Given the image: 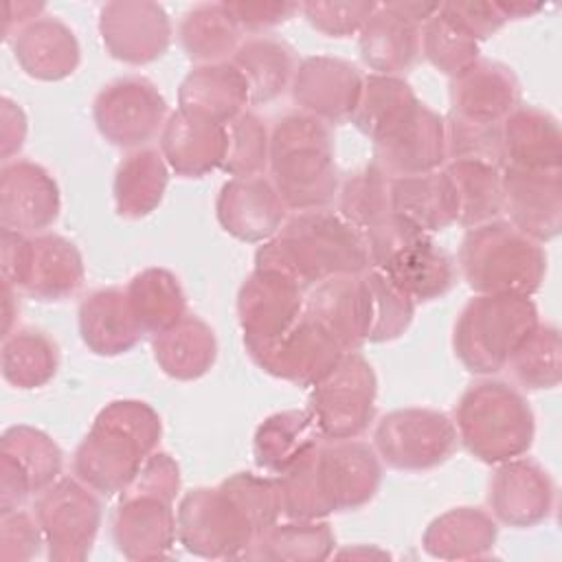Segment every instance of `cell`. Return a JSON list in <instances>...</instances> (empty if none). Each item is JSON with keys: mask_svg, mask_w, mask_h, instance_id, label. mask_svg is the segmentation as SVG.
I'll return each instance as SVG.
<instances>
[{"mask_svg": "<svg viewBox=\"0 0 562 562\" xmlns=\"http://www.w3.org/2000/svg\"><path fill=\"white\" fill-rule=\"evenodd\" d=\"M255 268L277 270L305 292L314 285L371 268L364 235L334 209L292 213L281 231L255 252Z\"/></svg>", "mask_w": 562, "mask_h": 562, "instance_id": "obj_1", "label": "cell"}, {"mask_svg": "<svg viewBox=\"0 0 562 562\" xmlns=\"http://www.w3.org/2000/svg\"><path fill=\"white\" fill-rule=\"evenodd\" d=\"M160 415L143 400L105 404L72 454V472L99 496L121 494L158 448Z\"/></svg>", "mask_w": 562, "mask_h": 562, "instance_id": "obj_2", "label": "cell"}, {"mask_svg": "<svg viewBox=\"0 0 562 562\" xmlns=\"http://www.w3.org/2000/svg\"><path fill=\"white\" fill-rule=\"evenodd\" d=\"M270 180L288 211L327 209L340 187L331 127L301 110L270 127Z\"/></svg>", "mask_w": 562, "mask_h": 562, "instance_id": "obj_3", "label": "cell"}, {"mask_svg": "<svg viewBox=\"0 0 562 562\" xmlns=\"http://www.w3.org/2000/svg\"><path fill=\"white\" fill-rule=\"evenodd\" d=\"M180 483V465L169 452L154 450L145 459L112 514V540L123 558L145 562L171 553L178 540L173 501Z\"/></svg>", "mask_w": 562, "mask_h": 562, "instance_id": "obj_4", "label": "cell"}, {"mask_svg": "<svg viewBox=\"0 0 562 562\" xmlns=\"http://www.w3.org/2000/svg\"><path fill=\"white\" fill-rule=\"evenodd\" d=\"M452 422L463 448L487 465L527 454L536 437L527 397L505 380L485 378L470 384L454 406Z\"/></svg>", "mask_w": 562, "mask_h": 562, "instance_id": "obj_5", "label": "cell"}, {"mask_svg": "<svg viewBox=\"0 0 562 562\" xmlns=\"http://www.w3.org/2000/svg\"><path fill=\"white\" fill-rule=\"evenodd\" d=\"M457 270L474 294L531 296L544 281L547 252L507 220H492L465 228Z\"/></svg>", "mask_w": 562, "mask_h": 562, "instance_id": "obj_6", "label": "cell"}, {"mask_svg": "<svg viewBox=\"0 0 562 562\" xmlns=\"http://www.w3.org/2000/svg\"><path fill=\"white\" fill-rule=\"evenodd\" d=\"M538 323L540 314L531 296L474 294L459 312L452 349L470 373L494 375L507 367Z\"/></svg>", "mask_w": 562, "mask_h": 562, "instance_id": "obj_7", "label": "cell"}, {"mask_svg": "<svg viewBox=\"0 0 562 562\" xmlns=\"http://www.w3.org/2000/svg\"><path fill=\"white\" fill-rule=\"evenodd\" d=\"M378 378L360 351H345L340 360L312 386L307 411L323 439H358L375 417Z\"/></svg>", "mask_w": 562, "mask_h": 562, "instance_id": "obj_8", "label": "cell"}, {"mask_svg": "<svg viewBox=\"0 0 562 562\" xmlns=\"http://www.w3.org/2000/svg\"><path fill=\"white\" fill-rule=\"evenodd\" d=\"M178 542L198 558H241L257 529L239 501L220 483L189 490L176 507Z\"/></svg>", "mask_w": 562, "mask_h": 562, "instance_id": "obj_9", "label": "cell"}, {"mask_svg": "<svg viewBox=\"0 0 562 562\" xmlns=\"http://www.w3.org/2000/svg\"><path fill=\"white\" fill-rule=\"evenodd\" d=\"M46 553L53 562H83L101 527L99 494L77 476H59L33 503Z\"/></svg>", "mask_w": 562, "mask_h": 562, "instance_id": "obj_10", "label": "cell"}, {"mask_svg": "<svg viewBox=\"0 0 562 562\" xmlns=\"http://www.w3.org/2000/svg\"><path fill=\"white\" fill-rule=\"evenodd\" d=\"M454 422L435 408L406 406L386 413L373 430V450L380 461L400 472H426L457 448Z\"/></svg>", "mask_w": 562, "mask_h": 562, "instance_id": "obj_11", "label": "cell"}, {"mask_svg": "<svg viewBox=\"0 0 562 562\" xmlns=\"http://www.w3.org/2000/svg\"><path fill=\"white\" fill-rule=\"evenodd\" d=\"M169 116L158 86L140 75L119 77L105 83L92 101V119L99 134L114 147L140 149L160 136Z\"/></svg>", "mask_w": 562, "mask_h": 562, "instance_id": "obj_12", "label": "cell"}, {"mask_svg": "<svg viewBox=\"0 0 562 562\" xmlns=\"http://www.w3.org/2000/svg\"><path fill=\"white\" fill-rule=\"evenodd\" d=\"M61 470L64 452L48 432L26 424L9 426L0 437V514L20 509L55 483Z\"/></svg>", "mask_w": 562, "mask_h": 562, "instance_id": "obj_13", "label": "cell"}, {"mask_svg": "<svg viewBox=\"0 0 562 562\" xmlns=\"http://www.w3.org/2000/svg\"><path fill=\"white\" fill-rule=\"evenodd\" d=\"M250 360L266 373L296 386H314L345 353L342 347L305 314L281 336L259 345H246Z\"/></svg>", "mask_w": 562, "mask_h": 562, "instance_id": "obj_14", "label": "cell"}, {"mask_svg": "<svg viewBox=\"0 0 562 562\" xmlns=\"http://www.w3.org/2000/svg\"><path fill=\"white\" fill-rule=\"evenodd\" d=\"M314 472L331 514L364 507L382 483V461L360 437L323 439L314 450Z\"/></svg>", "mask_w": 562, "mask_h": 562, "instance_id": "obj_15", "label": "cell"}, {"mask_svg": "<svg viewBox=\"0 0 562 562\" xmlns=\"http://www.w3.org/2000/svg\"><path fill=\"white\" fill-rule=\"evenodd\" d=\"M99 35L110 57L145 66L160 59L171 44V20L151 0H112L99 11Z\"/></svg>", "mask_w": 562, "mask_h": 562, "instance_id": "obj_16", "label": "cell"}, {"mask_svg": "<svg viewBox=\"0 0 562 562\" xmlns=\"http://www.w3.org/2000/svg\"><path fill=\"white\" fill-rule=\"evenodd\" d=\"M446 162V119L422 101L408 116L373 140L371 165L391 180L437 171Z\"/></svg>", "mask_w": 562, "mask_h": 562, "instance_id": "obj_17", "label": "cell"}, {"mask_svg": "<svg viewBox=\"0 0 562 562\" xmlns=\"http://www.w3.org/2000/svg\"><path fill=\"white\" fill-rule=\"evenodd\" d=\"M487 507L498 525L514 529L536 527L553 514V479L538 461L527 457L496 463L487 483Z\"/></svg>", "mask_w": 562, "mask_h": 562, "instance_id": "obj_18", "label": "cell"}, {"mask_svg": "<svg viewBox=\"0 0 562 562\" xmlns=\"http://www.w3.org/2000/svg\"><path fill=\"white\" fill-rule=\"evenodd\" d=\"M364 75L347 59L312 55L299 61L290 92L294 105L327 125L351 121Z\"/></svg>", "mask_w": 562, "mask_h": 562, "instance_id": "obj_19", "label": "cell"}, {"mask_svg": "<svg viewBox=\"0 0 562 562\" xmlns=\"http://www.w3.org/2000/svg\"><path fill=\"white\" fill-rule=\"evenodd\" d=\"M305 290L290 277L255 268L237 292V321L246 345L274 340L290 329L305 310Z\"/></svg>", "mask_w": 562, "mask_h": 562, "instance_id": "obj_20", "label": "cell"}, {"mask_svg": "<svg viewBox=\"0 0 562 562\" xmlns=\"http://www.w3.org/2000/svg\"><path fill=\"white\" fill-rule=\"evenodd\" d=\"M57 180L42 165L13 158L0 169V228L22 235L46 233L59 217Z\"/></svg>", "mask_w": 562, "mask_h": 562, "instance_id": "obj_21", "label": "cell"}, {"mask_svg": "<svg viewBox=\"0 0 562 562\" xmlns=\"http://www.w3.org/2000/svg\"><path fill=\"white\" fill-rule=\"evenodd\" d=\"M503 213L507 222L538 244L562 231V169L529 171L503 167Z\"/></svg>", "mask_w": 562, "mask_h": 562, "instance_id": "obj_22", "label": "cell"}, {"mask_svg": "<svg viewBox=\"0 0 562 562\" xmlns=\"http://www.w3.org/2000/svg\"><path fill=\"white\" fill-rule=\"evenodd\" d=\"M215 217L231 237L263 244L281 231L288 209L270 178H228L217 193Z\"/></svg>", "mask_w": 562, "mask_h": 562, "instance_id": "obj_23", "label": "cell"}, {"mask_svg": "<svg viewBox=\"0 0 562 562\" xmlns=\"http://www.w3.org/2000/svg\"><path fill=\"white\" fill-rule=\"evenodd\" d=\"M450 114L474 123H503L520 105V83L514 70L494 59H479L450 79Z\"/></svg>", "mask_w": 562, "mask_h": 562, "instance_id": "obj_24", "label": "cell"}, {"mask_svg": "<svg viewBox=\"0 0 562 562\" xmlns=\"http://www.w3.org/2000/svg\"><path fill=\"white\" fill-rule=\"evenodd\" d=\"M226 125L176 108L158 136V149L169 169L182 178H202L222 169L226 156Z\"/></svg>", "mask_w": 562, "mask_h": 562, "instance_id": "obj_25", "label": "cell"}, {"mask_svg": "<svg viewBox=\"0 0 562 562\" xmlns=\"http://www.w3.org/2000/svg\"><path fill=\"white\" fill-rule=\"evenodd\" d=\"M358 48L375 75L402 77L422 55V24L406 15L397 0L382 2L360 29Z\"/></svg>", "mask_w": 562, "mask_h": 562, "instance_id": "obj_26", "label": "cell"}, {"mask_svg": "<svg viewBox=\"0 0 562 562\" xmlns=\"http://www.w3.org/2000/svg\"><path fill=\"white\" fill-rule=\"evenodd\" d=\"M305 314L314 318L342 351H358L367 342V288L362 274L327 279L305 294Z\"/></svg>", "mask_w": 562, "mask_h": 562, "instance_id": "obj_27", "label": "cell"}, {"mask_svg": "<svg viewBox=\"0 0 562 562\" xmlns=\"http://www.w3.org/2000/svg\"><path fill=\"white\" fill-rule=\"evenodd\" d=\"M11 50L18 66L37 81H61L81 61L75 31L53 15H42L20 29L11 37Z\"/></svg>", "mask_w": 562, "mask_h": 562, "instance_id": "obj_28", "label": "cell"}, {"mask_svg": "<svg viewBox=\"0 0 562 562\" xmlns=\"http://www.w3.org/2000/svg\"><path fill=\"white\" fill-rule=\"evenodd\" d=\"M83 257L75 241L57 233L29 237V261L20 292L37 301H64L83 285Z\"/></svg>", "mask_w": 562, "mask_h": 562, "instance_id": "obj_29", "label": "cell"}, {"mask_svg": "<svg viewBox=\"0 0 562 562\" xmlns=\"http://www.w3.org/2000/svg\"><path fill=\"white\" fill-rule=\"evenodd\" d=\"M79 336L97 356H121L145 336L125 294V288H101L90 292L77 312Z\"/></svg>", "mask_w": 562, "mask_h": 562, "instance_id": "obj_30", "label": "cell"}, {"mask_svg": "<svg viewBox=\"0 0 562 562\" xmlns=\"http://www.w3.org/2000/svg\"><path fill=\"white\" fill-rule=\"evenodd\" d=\"M250 103L244 75L233 61L193 66L178 88V108L220 125H228Z\"/></svg>", "mask_w": 562, "mask_h": 562, "instance_id": "obj_31", "label": "cell"}, {"mask_svg": "<svg viewBox=\"0 0 562 562\" xmlns=\"http://www.w3.org/2000/svg\"><path fill=\"white\" fill-rule=\"evenodd\" d=\"M505 167L529 171L562 169V134L558 119L536 105H518L503 121Z\"/></svg>", "mask_w": 562, "mask_h": 562, "instance_id": "obj_32", "label": "cell"}, {"mask_svg": "<svg viewBox=\"0 0 562 562\" xmlns=\"http://www.w3.org/2000/svg\"><path fill=\"white\" fill-rule=\"evenodd\" d=\"M498 538V522L481 507H452L428 522L422 547L439 560H476L492 553Z\"/></svg>", "mask_w": 562, "mask_h": 562, "instance_id": "obj_33", "label": "cell"}, {"mask_svg": "<svg viewBox=\"0 0 562 562\" xmlns=\"http://www.w3.org/2000/svg\"><path fill=\"white\" fill-rule=\"evenodd\" d=\"M323 441V435L312 413L290 408L268 415L255 430L252 454L255 463L268 474H281L301 457L312 452Z\"/></svg>", "mask_w": 562, "mask_h": 562, "instance_id": "obj_34", "label": "cell"}, {"mask_svg": "<svg viewBox=\"0 0 562 562\" xmlns=\"http://www.w3.org/2000/svg\"><path fill=\"white\" fill-rule=\"evenodd\" d=\"M156 364L173 380H198L211 371L217 360V338L206 321L187 314L173 327L151 336Z\"/></svg>", "mask_w": 562, "mask_h": 562, "instance_id": "obj_35", "label": "cell"}, {"mask_svg": "<svg viewBox=\"0 0 562 562\" xmlns=\"http://www.w3.org/2000/svg\"><path fill=\"white\" fill-rule=\"evenodd\" d=\"M169 165L158 147L132 149L114 171V209L121 217L140 220L154 213L169 184Z\"/></svg>", "mask_w": 562, "mask_h": 562, "instance_id": "obj_36", "label": "cell"}, {"mask_svg": "<svg viewBox=\"0 0 562 562\" xmlns=\"http://www.w3.org/2000/svg\"><path fill=\"white\" fill-rule=\"evenodd\" d=\"M231 61L244 75L255 105L270 103L290 90L299 66L296 50L272 35L246 37Z\"/></svg>", "mask_w": 562, "mask_h": 562, "instance_id": "obj_37", "label": "cell"}, {"mask_svg": "<svg viewBox=\"0 0 562 562\" xmlns=\"http://www.w3.org/2000/svg\"><path fill=\"white\" fill-rule=\"evenodd\" d=\"M391 211L413 222L424 233L446 231L457 224V200L443 169L391 180Z\"/></svg>", "mask_w": 562, "mask_h": 562, "instance_id": "obj_38", "label": "cell"}, {"mask_svg": "<svg viewBox=\"0 0 562 562\" xmlns=\"http://www.w3.org/2000/svg\"><path fill=\"white\" fill-rule=\"evenodd\" d=\"M336 536L323 520H277L255 536L241 558L268 562H318L334 553Z\"/></svg>", "mask_w": 562, "mask_h": 562, "instance_id": "obj_39", "label": "cell"}, {"mask_svg": "<svg viewBox=\"0 0 562 562\" xmlns=\"http://www.w3.org/2000/svg\"><path fill=\"white\" fill-rule=\"evenodd\" d=\"M178 42L189 61L206 66L231 61L244 40L224 2H200L182 15Z\"/></svg>", "mask_w": 562, "mask_h": 562, "instance_id": "obj_40", "label": "cell"}, {"mask_svg": "<svg viewBox=\"0 0 562 562\" xmlns=\"http://www.w3.org/2000/svg\"><path fill=\"white\" fill-rule=\"evenodd\" d=\"M125 294L145 336H156L189 314L187 294L167 268L151 266L136 272L127 281Z\"/></svg>", "mask_w": 562, "mask_h": 562, "instance_id": "obj_41", "label": "cell"}, {"mask_svg": "<svg viewBox=\"0 0 562 562\" xmlns=\"http://www.w3.org/2000/svg\"><path fill=\"white\" fill-rule=\"evenodd\" d=\"M457 200V224L472 228L503 215V169L474 160L443 165Z\"/></svg>", "mask_w": 562, "mask_h": 562, "instance_id": "obj_42", "label": "cell"}, {"mask_svg": "<svg viewBox=\"0 0 562 562\" xmlns=\"http://www.w3.org/2000/svg\"><path fill=\"white\" fill-rule=\"evenodd\" d=\"M382 272L389 274L415 303H428L452 290L459 270L452 255L426 235Z\"/></svg>", "mask_w": 562, "mask_h": 562, "instance_id": "obj_43", "label": "cell"}, {"mask_svg": "<svg viewBox=\"0 0 562 562\" xmlns=\"http://www.w3.org/2000/svg\"><path fill=\"white\" fill-rule=\"evenodd\" d=\"M0 369L4 382L15 389H42L59 369V347L40 329L15 327L2 338Z\"/></svg>", "mask_w": 562, "mask_h": 562, "instance_id": "obj_44", "label": "cell"}, {"mask_svg": "<svg viewBox=\"0 0 562 562\" xmlns=\"http://www.w3.org/2000/svg\"><path fill=\"white\" fill-rule=\"evenodd\" d=\"M419 99L404 77L369 72L362 81L358 108L349 123L369 140H378L417 108Z\"/></svg>", "mask_w": 562, "mask_h": 562, "instance_id": "obj_45", "label": "cell"}, {"mask_svg": "<svg viewBox=\"0 0 562 562\" xmlns=\"http://www.w3.org/2000/svg\"><path fill=\"white\" fill-rule=\"evenodd\" d=\"M362 279L369 305L367 342H391L400 338L411 327L417 303L378 268L364 270Z\"/></svg>", "mask_w": 562, "mask_h": 562, "instance_id": "obj_46", "label": "cell"}, {"mask_svg": "<svg viewBox=\"0 0 562 562\" xmlns=\"http://www.w3.org/2000/svg\"><path fill=\"white\" fill-rule=\"evenodd\" d=\"M505 369H509L512 378L527 391L555 389L562 380L560 329L549 323H538L514 351Z\"/></svg>", "mask_w": 562, "mask_h": 562, "instance_id": "obj_47", "label": "cell"}, {"mask_svg": "<svg viewBox=\"0 0 562 562\" xmlns=\"http://www.w3.org/2000/svg\"><path fill=\"white\" fill-rule=\"evenodd\" d=\"M336 200V211L362 233L391 213V178L369 162L340 182Z\"/></svg>", "mask_w": 562, "mask_h": 562, "instance_id": "obj_48", "label": "cell"}, {"mask_svg": "<svg viewBox=\"0 0 562 562\" xmlns=\"http://www.w3.org/2000/svg\"><path fill=\"white\" fill-rule=\"evenodd\" d=\"M422 55L441 75L454 79L474 66L479 57V42L470 37L443 9L422 26Z\"/></svg>", "mask_w": 562, "mask_h": 562, "instance_id": "obj_49", "label": "cell"}, {"mask_svg": "<svg viewBox=\"0 0 562 562\" xmlns=\"http://www.w3.org/2000/svg\"><path fill=\"white\" fill-rule=\"evenodd\" d=\"M226 156L222 171L231 178L263 176L270 162V127L252 112L244 110L226 125Z\"/></svg>", "mask_w": 562, "mask_h": 562, "instance_id": "obj_50", "label": "cell"}, {"mask_svg": "<svg viewBox=\"0 0 562 562\" xmlns=\"http://www.w3.org/2000/svg\"><path fill=\"white\" fill-rule=\"evenodd\" d=\"M446 119V154L452 160L485 162L496 169L505 167L503 123H474L448 112Z\"/></svg>", "mask_w": 562, "mask_h": 562, "instance_id": "obj_51", "label": "cell"}, {"mask_svg": "<svg viewBox=\"0 0 562 562\" xmlns=\"http://www.w3.org/2000/svg\"><path fill=\"white\" fill-rule=\"evenodd\" d=\"M378 2L367 0H331V2H301V13L312 29L327 37L358 35L364 22L375 11Z\"/></svg>", "mask_w": 562, "mask_h": 562, "instance_id": "obj_52", "label": "cell"}, {"mask_svg": "<svg viewBox=\"0 0 562 562\" xmlns=\"http://www.w3.org/2000/svg\"><path fill=\"white\" fill-rule=\"evenodd\" d=\"M46 547L35 514L20 509L0 514V560L26 562L40 555Z\"/></svg>", "mask_w": 562, "mask_h": 562, "instance_id": "obj_53", "label": "cell"}, {"mask_svg": "<svg viewBox=\"0 0 562 562\" xmlns=\"http://www.w3.org/2000/svg\"><path fill=\"white\" fill-rule=\"evenodd\" d=\"M443 13L454 20L470 37L476 42L490 40L494 33H498L507 20L498 11L496 2H483V0H448L441 2Z\"/></svg>", "mask_w": 562, "mask_h": 562, "instance_id": "obj_54", "label": "cell"}, {"mask_svg": "<svg viewBox=\"0 0 562 562\" xmlns=\"http://www.w3.org/2000/svg\"><path fill=\"white\" fill-rule=\"evenodd\" d=\"M224 4L233 15V20L237 22V26L241 29V33H255V35L270 31L288 22L296 13H301V2H285V0L281 2L237 0V2H224Z\"/></svg>", "mask_w": 562, "mask_h": 562, "instance_id": "obj_55", "label": "cell"}, {"mask_svg": "<svg viewBox=\"0 0 562 562\" xmlns=\"http://www.w3.org/2000/svg\"><path fill=\"white\" fill-rule=\"evenodd\" d=\"M29 237L9 228H0V270L2 283L20 290L29 261Z\"/></svg>", "mask_w": 562, "mask_h": 562, "instance_id": "obj_56", "label": "cell"}, {"mask_svg": "<svg viewBox=\"0 0 562 562\" xmlns=\"http://www.w3.org/2000/svg\"><path fill=\"white\" fill-rule=\"evenodd\" d=\"M29 121L24 110L9 97L0 99V158L2 162L13 160L24 147Z\"/></svg>", "mask_w": 562, "mask_h": 562, "instance_id": "obj_57", "label": "cell"}, {"mask_svg": "<svg viewBox=\"0 0 562 562\" xmlns=\"http://www.w3.org/2000/svg\"><path fill=\"white\" fill-rule=\"evenodd\" d=\"M46 4L44 2H26V0H18V2H4L2 7V37L7 42H11V37L24 29L26 24H31L33 20L42 18Z\"/></svg>", "mask_w": 562, "mask_h": 562, "instance_id": "obj_58", "label": "cell"}, {"mask_svg": "<svg viewBox=\"0 0 562 562\" xmlns=\"http://www.w3.org/2000/svg\"><path fill=\"white\" fill-rule=\"evenodd\" d=\"M494 2L507 22L531 18L544 9L542 2H525V0H494Z\"/></svg>", "mask_w": 562, "mask_h": 562, "instance_id": "obj_59", "label": "cell"}, {"mask_svg": "<svg viewBox=\"0 0 562 562\" xmlns=\"http://www.w3.org/2000/svg\"><path fill=\"white\" fill-rule=\"evenodd\" d=\"M15 292H18L15 288L2 283V338L13 331V321H15L18 312H20Z\"/></svg>", "mask_w": 562, "mask_h": 562, "instance_id": "obj_60", "label": "cell"}, {"mask_svg": "<svg viewBox=\"0 0 562 562\" xmlns=\"http://www.w3.org/2000/svg\"><path fill=\"white\" fill-rule=\"evenodd\" d=\"M338 558H389V553H384V551H380V549H375V547H364V544H358L356 549H345V551H340V553H336Z\"/></svg>", "mask_w": 562, "mask_h": 562, "instance_id": "obj_61", "label": "cell"}]
</instances>
